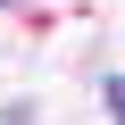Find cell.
I'll list each match as a JSON object with an SVG mask.
<instances>
[{
  "label": "cell",
  "mask_w": 125,
  "mask_h": 125,
  "mask_svg": "<svg viewBox=\"0 0 125 125\" xmlns=\"http://www.w3.org/2000/svg\"><path fill=\"white\" fill-rule=\"evenodd\" d=\"M0 125H33V108H0Z\"/></svg>",
  "instance_id": "cell-2"
},
{
  "label": "cell",
  "mask_w": 125,
  "mask_h": 125,
  "mask_svg": "<svg viewBox=\"0 0 125 125\" xmlns=\"http://www.w3.org/2000/svg\"><path fill=\"white\" fill-rule=\"evenodd\" d=\"M108 117L125 125V75H108Z\"/></svg>",
  "instance_id": "cell-1"
}]
</instances>
